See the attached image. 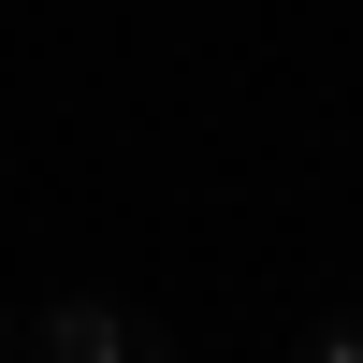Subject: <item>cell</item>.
Instances as JSON below:
<instances>
[{
    "label": "cell",
    "mask_w": 363,
    "mask_h": 363,
    "mask_svg": "<svg viewBox=\"0 0 363 363\" xmlns=\"http://www.w3.org/2000/svg\"><path fill=\"white\" fill-rule=\"evenodd\" d=\"M291 363H363V320H320V335L291 349Z\"/></svg>",
    "instance_id": "7a4b0ae2"
},
{
    "label": "cell",
    "mask_w": 363,
    "mask_h": 363,
    "mask_svg": "<svg viewBox=\"0 0 363 363\" xmlns=\"http://www.w3.org/2000/svg\"><path fill=\"white\" fill-rule=\"evenodd\" d=\"M15 349H29V363H174V349L145 335L131 306H102V291H73V306H44V320H29Z\"/></svg>",
    "instance_id": "6da1fadb"
}]
</instances>
